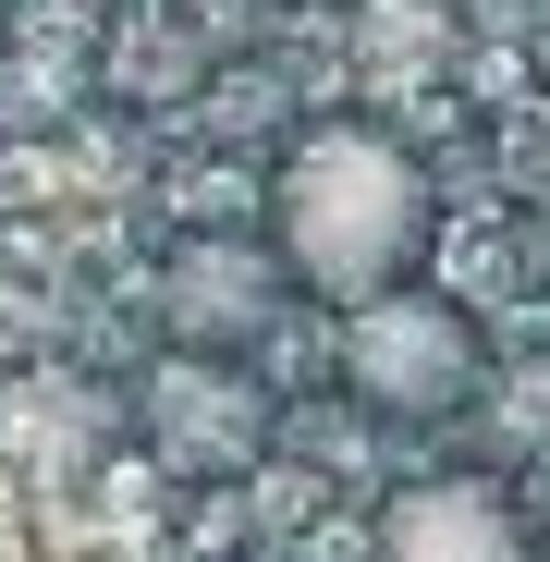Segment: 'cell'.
<instances>
[{
	"instance_id": "obj_3",
	"label": "cell",
	"mask_w": 550,
	"mask_h": 562,
	"mask_svg": "<svg viewBox=\"0 0 550 562\" xmlns=\"http://www.w3.org/2000/svg\"><path fill=\"white\" fill-rule=\"evenodd\" d=\"M135 416H147L171 477H245V464L269 452V404H257V380L233 355H159Z\"/></svg>"
},
{
	"instance_id": "obj_1",
	"label": "cell",
	"mask_w": 550,
	"mask_h": 562,
	"mask_svg": "<svg viewBox=\"0 0 550 562\" xmlns=\"http://www.w3.org/2000/svg\"><path fill=\"white\" fill-rule=\"evenodd\" d=\"M428 245V183L380 123H318L282 159V269L330 306L404 294V269Z\"/></svg>"
},
{
	"instance_id": "obj_5",
	"label": "cell",
	"mask_w": 550,
	"mask_h": 562,
	"mask_svg": "<svg viewBox=\"0 0 550 562\" xmlns=\"http://www.w3.org/2000/svg\"><path fill=\"white\" fill-rule=\"evenodd\" d=\"M380 562H526V526L490 477H428L380 514Z\"/></svg>"
},
{
	"instance_id": "obj_2",
	"label": "cell",
	"mask_w": 550,
	"mask_h": 562,
	"mask_svg": "<svg viewBox=\"0 0 550 562\" xmlns=\"http://www.w3.org/2000/svg\"><path fill=\"white\" fill-rule=\"evenodd\" d=\"M343 380L367 392V416H392V428H428L478 392V330L465 306H440V294H367L343 318Z\"/></svg>"
},
{
	"instance_id": "obj_6",
	"label": "cell",
	"mask_w": 550,
	"mask_h": 562,
	"mask_svg": "<svg viewBox=\"0 0 550 562\" xmlns=\"http://www.w3.org/2000/svg\"><path fill=\"white\" fill-rule=\"evenodd\" d=\"M99 440H111V392L74 367H37L0 392V464H25V477H74V464H99Z\"/></svg>"
},
{
	"instance_id": "obj_4",
	"label": "cell",
	"mask_w": 550,
	"mask_h": 562,
	"mask_svg": "<svg viewBox=\"0 0 550 562\" xmlns=\"http://www.w3.org/2000/svg\"><path fill=\"white\" fill-rule=\"evenodd\" d=\"M269 245H233V233H197V245H171L159 269V306H171V355H221L245 330H269Z\"/></svg>"
}]
</instances>
